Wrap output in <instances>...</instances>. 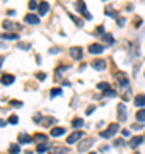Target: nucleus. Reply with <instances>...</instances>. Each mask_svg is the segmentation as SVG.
<instances>
[{"label": "nucleus", "mask_w": 145, "mask_h": 154, "mask_svg": "<svg viewBox=\"0 0 145 154\" xmlns=\"http://www.w3.org/2000/svg\"><path fill=\"white\" fill-rule=\"evenodd\" d=\"M118 128H120V127H118L116 123H111L104 132H101V137H103V139H109V137H113V135L118 132Z\"/></svg>", "instance_id": "1"}, {"label": "nucleus", "mask_w": 145, "mask_h": 154, "mask_svg": "<svg viewBox=\"0 0 145 154\" xmlns=\"http://www.w3.org/2000/svg\"><path fill=\"white\" fill-rule=\"evenodd\" d=\"M75 7H77V10L82 14V16H84V17H86V19H91V17H92V16L89 14V10H87L86 2H77V4H75Z\"/></svg>", "instance_id": "2"}, {"label": "nucleus", "mask_w": 145, "mask_h": 154, "mask_svg": "<svg viewBox=\"0 0 145 154\" xmlns=\"http://www.w3.org/2000/svg\"><path fill=\"white\" fill-rule=\"evenodd\" d=\"M94 144V139H84L82 142L79 144V153H84V151H87L91 145Z\"/></svg>", "instance_id": "3"}, {"label": "nucleus", "mask_w": 145, "mask_h": 154, "mask_svg": "<svg viewBox=\"0 0 145 154\" xmlns=\"http://www.w3.org/2000/svg\"><path fill=\"white\" fill-rule=\"evenodd\" d=\"M70 55H72V58L80 60V58H82V48H80V46H72V48H70Z\"/></svg>", "instance_id": "4"}, {"label": "nucleus", "mask_w": 145, "mask_h": 154, "mask_svg": "<svg viewBox=\"0 0 145 154\" xmlns=\"http://www.w3.org/2000/svg\"><path fill=\"white\" fill-rule=\"evenodd\" d=\"M82 137H84V133H82V132H74L72 135H68L67 142H68V144H75L77 141H80Z\"/></svg>", "instance_id": "5"}, {"label": "nucleus", "mask_w": 145, "mask_h": 154, "mask_svg": "<svg viewBox=\"0 0 145 154\" xmlns=\"http://www.w3.org/2000/svg\"><path fill=\"white\" fill-rule=\"evenodd\" d=\"M92 69H96V70H106V62L104 60H92Z\"/></svg>", "instance_id": "6"}, {"label": "nucleus", "mask_w": 145, "mask_h": 154, "mask_svg": "<svg viewBox=\"0 0 145 154\" xmlns=\"http://www.w3.org/2000/svg\"><path fill=\"white\" fill-rule=\"evenodd\" d=\"M116 81L120 82V86H121V87H126V86H128V79H126V75L123 74V72L116 74Z\"/></svg>", "instance_id": "7"}, {"label": "nucleus", "mask_w": 145, "mask_h": 154, "mask_svg": "<svg viewBox=\"0 0 145 154\" xmlns=\"http://www.w3.org/2000/svg\"><path fill=\"white\" fill-rule=\"evenodd\" d=\"M103 50H104V46L103 45H91L89 46V53H94V55H97V53H103Z\"/></svg>", "instance_id": "8"}, {"label": "nucleus", "mask_w": 145, "mask_h": 154, "mask_svg": "<svg viewBox=\"0 0 145 154\" xmlns=\"http://www.w3.org/2000/svg\"><path fill=\"white\" fill-rule=\"evenodd\" d=\"M16 81L14 79V75H10V74H5V75H2V79H0V82L4 84V86H10L12 82Z\"/></svg>", "instance_id": "9"}, {"label": "nucleus", "mask_w": 145, "mask_h": 154, "mask_svg": "<svg viewBox=\"0 0 145 154\" xmlns=\"http://www.w3.org/2000/svg\"><path fill=\"white\" fill-rule=\"evenodd\" d=\"M4 28L5 29H21V24L12 22V21H4Z\"/></svg>", "instance_id": "10"}, {"label": "nucleus", "mask_w": 145, "mask_h": 154, "mask_svg": "<svg viewBox=\"0 0 145 154\" xmlns=\"http://www.w3.org/2000/svg\"><path fill=\"white\" fill-rule=\"evenodd\" d=\"M24 21H26L28 24H38L39 17H38V16H34V14H28V16L24 17Z\"/></svg>", "instance_id": "11"}, {"label": "nucleus", "mask_w": 145, "mask_h": 154, "mask_svg": "<svg viewBox=\"0 0 145 154\" xmlns=\"http://www.w3.org/2000/svg\"><path fill=\"white\" fill-rule=\"evenodd\" d=\"M48 9H50L48 2H41V4H39V16H45V14L48 12Z\"/></svg>", "instance_id": "12"}, {"label": "nucleus", "mask_w": 145, "mask_h": 154, "mask_svg": "<svg viewBox=\"0 0 145 154\" xmlns=\"http://www.w3.org/2000/svg\"><path fill=\"white\" fill-rule=\"evenodd\" d=\"M118 118H120L121 122H123V120H125V118H126V113H125V106H123V104H120V106H118Z\"/></svg>", "instance_id": "13"}, {"label": "nucleus", "mask_w": 145, "mask_h": 154, "mask_svg": "<svg viewBox=\"0 0 145 154\" xmlns=\"http://www.w3.org/2000/svg\"><path fill=\"white\" fill-rule=\"evenodd\" d=\"M63 133H65V128H62V127H55V128H51V135H53V137L63 135Z\"/></svg>", "instance_id": "14"}, {"label": "nucleus", "mask_w": 145, "mask_h": 154, "mask_svg": "<svg viewBox=\"0 0 145 154\" xmlns=\"http://www.w3.org/2000/svg\"><path fill=\"white\" fill-rule=\"evenodd\" d=\"M135 104L138 106V108H142V106L145 104V96L144 94H138V96L135 98Z\"/></svg>", "instance_id": "15"}, {"label": "nucleus", "mask_w": 145, "mask_h": 154, "mask_svg": "<svg viewBox=\"0 0 145 154\" xmlns=\"http://www.w3.org/2000/svg\"><path fill=\"white\" fill-rule=\"evenodd\" d=\"M31 141H33V139L29 137L28 133H21L19 135V144H29Z\"/></svg>", "instance_id": "16"}, {"label": "nucleus", "mask_w": 145, "mask_h": 154, "mask_svg": "<svg viewBox=\"0 0 145 154\" xmlns=\"http://www.w3.org/2000/svg\"><path fill=\"white\" fill-rule=\"evenodd\" d=\"M142 142H144V139H142V137H133V139L130 141V145H132V147H137V145H140Z\"/></svg>", "instance_id": "17"}, {"label": "nucleus", "mask_w": 145, "mask_h": 154, "mask_svg": "<svg viewBox=\"0 0 145 154\" xmlns=\"http://www.w3.org/2000/svg\"><path fill=\"white\" fill-rule=\"evenodd\" d=\"M0 38H4V40H17L19 38V34H12V33H4Z\"/></svg>", "instance_id": "18"}, {"label": "nucleus", "mask_w": 145, "mask_h": 154, "mask_svg": "<svg viewBox=\"0 0 145 154\" xmlns=\"http://www.w3.org/2000/svg\"><path fill=\"white\" fill-rule=\"evenodd\" d=\"M97 87H99V89H103L104 92H106V91H111V86H109V84H106V82H99V84H97Z\"/></svg>", "instance_id": "19"}, {"label": "nucleus", "mask_w": 145, "mask_h": 154, "mask_svg": "<svg viewBox=\"0 0 145 154\" xmlns=\"http://www.w3.org/2000/svg\"><path fill=\"white\" fill-rule=\"evenodd\" d=\"M137 120L138 122H145V110H138L137 111Z\"/></svg>", "instance_id": "20"}, {"label": "nucleus", "mask_w": 145, "mask_h": 154, "mask_svg": "<svg viewBox=\"0 0 145 154\" xmlns=\"http://www.w3.org/2000/svg\"><path fill=\"white\" fill-rule=\"evenodd\" d=\"M48 149V144L43 142V144H38V147H36V153H45Z\"/></svg>", "instance_id": "21"}, {"label": "nucleus", "mask_w": 145, "mask_h": 154, "mask_svg": "<svg viewBox=\"0 0 145 154\" xmlns=\"http://www.w3.org/2000/svg\"><path fill=\"white\" fill-rule=\"evenodd\" d=\"M9 151H10L12 154H19V153H21V149H19V145H17V144H10Z\"/></svg>", "instance_id": "22"}, {"label": "nucleus", "mask_w": 145, "mask_h": 154, "mask_svg": "<svg viewBox=\"0 0 145 154\" xmlns=\"http://www.w3.org/2000/svg\"><path fill=\"white\" fill-rule=\"evenodd\" d=\"M34 139H36V141H38V142H46V135H45V133H36V135H34Z\"/></svg>", "instance_id": "23"}, {"label": "nucleus", "mask_w": 145, "mask_h": 154, "mask_svg": "<svg viewBox=\"0 0 145 154\" xmlns=\"http://www.w3.org/2000/svg\"><path fill=\"white\" fill-rule=\"evenodd\" d=\"M104 41H108V45H113V43H115V40H113L111 34H104Z\"/></svg>", "instance_id": "24"}, {"label": "nucleus", "mask_w": 145, "mask_h": 154, "mask_svg": "<svg viewBox=\"0 0 145 154\" xmlns=\"http://www.w3.org/2000/svg\"><path fill=\"white\" fill-rule=\"evenodd\" d=\"M82 123H84V120H82V118H75V120H74V127H75V128H79Z\"/></svg>", "instance_id": "25"}, {"label": "nucleus", "mask_w": 145, "mask_h": 154, "mask_svg": "<svg viewBox=\"0 0 145 154\" xmlns=\"http://www.w3.org/2000/svg\"><path fill=\"white\" fill-rule=\"evenodd\" d=\"M70 17H72V19H74V22H75V24H77V26H80V28H82V26H84V22H82V21H80V19H77V17H75V16H70Z\"/></svg>", "instance_id": "26"}, {"label": "nucleus", "mask_w": 145, "mask_h": 154, "mask_svg": "<svg viewBox=\"0 0 145 154\" xmlns=\"http://www.w3.org/2000/svg\"><path fill=\"white\" fill-rule=\"evenodd\" d=\"M106 96H109V98H115V96H116V91H113V89H111V91H106V92H104V98H106Z\"/></svg>", "instance_id": "27"}, {"label": "nucleus", "mask_w": 145, "mask_h": 154, "mask_svg": "<svg viewBox=\"0 0 145 154\" xmlns=\"http://www.w3.org/2000/svg\"><path fill=\"white\" fill-rule=\"evenodd\" d=\"M17 122H19V118H17L16 115H12V116L9 118V123H17Z\"/></svg>", "instance_id": "28"}, {"label": "nucleus", "mask_w": 145, "mask_h": 154, "mask_svg": "<svg viewBox=\"0 0 145 154\" xmlns=\"http://www.w3.org/2000/svg\"><path fill=\"white\" fill-rule=\"evenodd\" d=\"M62 94V89H51V96H60Z\"/></svg>", "instance_id": "29"}, {"label": "nucleus", "mask_w": 145, "mask_h": 154, "mask_svg": "<svg viewBox=\"0 0 145 154\" xmlns=\"http://www.w3.org/2000/svg\"><path fill=\"white\" fill-rule=\"evenodd\" d=\"M36 7H38L36 2H29V9H36Z\"/></svg>", "instance_id": "30"}, {"label": "nucleus", "mask_w": 145, "mask_h": 154, "mask_svg": "<svg viewBox=\"0 0 145 154\" xmlns=\"http://www.w3.org/2000/svg\"><path fill=\"white\" fill-rule=\"evenodd\" d=\"M92 111H94V106H89V108H87V115H91V113H92Z\"/></svg>", "instance_id": "31"}, {"label": "nucleus", "mask_w": 145, "mask_h": 154, "mask_svg": "<svg viewBox=\"0 0 145 154\" xmlns=\"http://www.w3.org/2000/svg\"><path fill=\"white\" fill-rule=\"evenodd\" d=\"M10 104H12V106H21V103H19V101H12Z\"/></svg>", "instance_id": "32"}, {"label": "nucleus", "mask_w": 145, "mask_h": 154, "mask_svg": "<svg viewBox=\"0 0 145 154\" xmlns=\"http://www.w3.org/2000/svg\"><path fill=\"white\" fill-rule=\"evenodd\" d=\"M0 127H5V122H4V120H0Z\"/></svg>", "instance_id": "33"}, {"label": "nucleus", "mask_w": 145, "mask_h": 154, "mask_svg": "<svg viewBox=\"0 0 145 154\" xmlns=\"http://www.w3.org/2000/svg\"><path fill=\"white\" fill-rule=\"evenodd\" d=\"M89 154H97V153H89Z\"/></svg>", "instance_id": "34"}, {"label": "nucleus", "mask_w": 145, "mask_h": 154, "mask_svg": "<svg viewBox=\"0 0 145 154\" xmlns=\"http://www.w3.org/2000/svg\"><path fill=\"white\" fill-rule=\"evenodd\" d=\"M144 142H145V137H144Z\"/></svg>", "instance_id": "35"}]
</instances>
